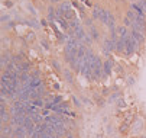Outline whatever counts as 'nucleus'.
<instances>
[{
  "mask_svg": "<svg viewBox=\"0 0 146 138\" xmlns=\"http://www.w3.org/2000/svg\"><path fill=\"white\" fill-rule=\"evenodd\" d=\"M103 66H104V63L101 61V58H100L98 55H96V61H94V70H93V76H94V78H100V77H101V74L104 73V70H103Z\"/></svg>",
  "mask_w": 146,
  "mask_h": 138,
  "instance_id": "f257e3e1",
  "label": "nucleus"
},
{
  "mask_svg": "<svg viewBox=\"0 0 146 138\" xmlns=\"http://www.w3.org/2000/svg\"><path fill=\"white\" fill-rule=\"evenodd\" d=\"M129 33H130V36L135 39V41H136L139 45H142V44L145 42V33H143V32H140V31H137V29L132 28V31H130Z\"/></svg>",
  "mask_w": 146,
  "mask_h": 138,
  "instance_id": "f03ea898",
  "label": "nucleus"
},
{
  "mask_svg": "<svg viewBox=\"0 0 146 138\" xmlns=\"http://www.w3.org/2000/svg\"><path fill=\"white\" fill-rule=\"evenodd\" d=\"M116 41H113L111 38H109V39H106L104 41V47H103V52L104 54H109L110 51H116Z\"/></svg>",
  "mask_w": 146,
  "mask_h": 138,
  "instance_id": "7ed1b4c3",
  "label": "nucleus"
},
{
  "mask_svg": "<svg viewBox=\"0 0 146 138\" xmlns=\"http://www.w3.org/2000/svg\"><path fill=\"white\" fill-rule=\"evenodd\" d=\"M132 28L146 33V21H145V19H140V17H136V21H133V26Z\"/></svg>",
  "mask_w": 146,
  "mask_h": 138,
  "instance_id": "20e7f679",
  "label": "nucleus"
},
{
  "mask_svg": "<svg viewBox=\"0 0 146 138\" xmlns=\"http://www.w3.org/2000/svg\"><path fill=\"white\" fill-rule=\"evenodd\" d=\"M25 135H26V128L23 125L15 127V131H13V137L15 138H23Z\"/></svg>",
  "mask_w": 146,
  "mask_h": 138,
  "instance_id": "39448f33",
  "label": "nucleus"
},
{
  "mask_svg": "<svg viewBox=\"0 0 146 138\" xmlns=\"http://www.w3.org/2000/svg\"><path fill=\"white\" fill-rule=\"evenodd\" d=\"M28 86L31 89H36L39 86H42V78L40 77H31V80L28 82Z\"/></svg>",
  "mask_w": 146,
  "mask_h": 138,
  "instance_id": "423d86ee",
  "label": "nucleus"
},
{
  "mask_svg": "<svg viewBox=\"0 0 146 138\" xmlns=\"http://www.w3.org/2000/svg\"><path fill=\"white\" fill-rule=\"evenodd\" d=\"M110 16H111V12H110V10H103V12H101V16H100V22H101L103 25H107Z\"/></svg>",
  "mask_w": 146,
  "mask_h": 138,
  "instance_id": "0eeeda50",
  "label": "nucleus"
},
{
  "mask_svg": "<svg viewBox=\"0 0 146 138\" xmlns=\"http://www.w3.org/2000/svg\"><path fill=\"white\" fill-rule=\"evenodd\" d=\"M103 70H104V76H109L113 70V61L111 60H107V61H104V66H103Z\"/></svg>",
  "mask_w": 146,
  "mask_h": 138,
  "instance_id": "6e6552de",
  "label": "nucleus"
},
{
  "mask_svg": "<svg viewBox=\"0 0 146 138\" xmlns=\"http://www.w3.org/2000/svg\"><path fill=\"white\" fill-rule=\"evenodd\" d=\"M124 50H126V42H124V39L119 38V41L116 44V52L121 54V52H124Z\"/></svg>",
  "mask_w": 146,
  "mask_h": 138,
  "instance_id": "1a4fd4ad",
  "label": "nucleus"
},
{
  "mask_svg": "<svg viewBox=\"0 0 146 138\" xmlns=\"http://www.w3.org/2000/svg\"><path fill=\"white\" fill-rule=\"evenodd\" d=\"M31 77H32V76H31L29 73H20V77H19V78H20V83H22V84L28 83V82L31 80Z\"/></svg>",
  "mask_w": 146,
  "mask_h": 138,
  "instance_id": "9d476101",
  "label": "nucleus"
},
{
  "mask_svg": "<svg viewBox=\"0 0 146 138\" xmlns=\"http://www.w3.org/2000/svg\"><path fill=\"white\" fill-rule=\"evenodd\" d=\"M106 26H109V29H110V31H111V29H117V28H116V19H114V16H113V15L110 16V19H109V22H107V25H106Z\"/></svg>",
  "mask_w": 146,
  "mask_h": 138,
  "instance_id": "9b49d317",
  "label": "nucleus"
},
{
  "mask_svg": "<svg viewBox=\"0 0 146 138\" xmlns=\"http://www.w3.org/2000/svg\"><path fill=\"white\" fill-rule=\"evenodd\" d=\"M101 12H103V10H101L98 6H94V7H93V19H100Z\"/></svg>",
  "mask_w": 146,
  "mask_h": 138,
  "instance_id": "f8f14e48",
  "label": "nucleus"
},
{
  "mask_svg": "<svg viewBox=\"0 0 146 138\" xmlns=\"http://www.w3.org/2000/svg\"><path fill=\"white\" fill-rule=\"evenodd\" d=\"M90 35L93 36V39H96V41L98 39V35H100V33H98V31L96 29V26H94V25H93V26H90Z\"/></svg>",
  "mask_w": 146,
  "mask_h": 138,
  "instance_id": "ddd939ff",
  "label": "nucleus"
},
{
  "mask_svg": "<svg viewBox=\"0 0 146 138\" xmlns=\"http://www.w3.org/2000/svg\"><path fill=\"white\" fill-rule=\"evenodd\" d=\"M70 26H71V29H75V28H78V26H81V25H80L78 19L74 17V19H71V21H70Z\"/></svg>",
  "mask_w": 146,
  "mask_h": 138,
  "instance_id": "4468645a",
  "label": "nucleus"
},
{
  "mask_svg": "<svg viewBox=\"0 0 146 138\" xmlns=\"http://www.w3.org/2000/svg\"><path fill=\"white\" fill-rule=\"evenodd\" d=\"M82 42H84L86 45H91V42H93V36H91L90 33H86L84 39H82Z\"/></svg>",
  "mask_w": 146,
  "mask_h": 138,
  "instance_id": "2eb2a0df",
  "label": "nucleus"
},
{
  "mask_svg": "<svg viewBox=\"0 0 146 138\" xmlns=\"http://www.w3.org/2000/svg\"><path fill=\"white\" fill-rule=\"evenodd\" d=\"M126 17H129L132 22H133V21H136V13H135V10H133V9L127 10V15H126Z\"/></svg>",
  "mask_w": 146,
  "mask_h": 138,
  "instance_id": "dca6fc26",
  "label": "nucleus"
},
{
  "mask_svg": "<svg viewBox=\"0 0 146 138\" xmlns=\"http://www.w3.org/2000/svg\"><path fill=\"white\" fill-rule=\"evenodd\" d=\"M32 103H33L35 106H38V108H40V106H45V105H44L45 102H44L42 99H40V97H39V99H33V100H32Z\"/></svg>",
  "mask_w": 146,
  "mask_h": 138,
  "instance_id": "f3484780",
  "label": "nucleus"
},
{
  "mask_svg": "<svg viewBox=\"0 0 146 138\" xmlns=\"http://www.w3.org/2000/svg\"><path fill=\"white\" fill-rule=\"evenodd\" d=\"M64 76H65V78H67V80H68L70 83H72V82H74L72 74H71V71H70V70H65V71H64Z\"/></svg>",
  "mask_w": 146,
  "mask_h": 138,
  "instance_id": "a211bd4d",
  "label": "nucleus"
},
{
  "mask_svg": "<svg viewBox=\"0 0 146 138\" xmlns=\"http://www.w3.org/2000/svg\"><path fill=\"white\" fill-rule=\"evenodd\" d=\"M123 25H124V26H133V22L130 21L129 17H124V19H123Z\"/></svg>",
  "mask_w": 146,
  "mask_h": 138,
  "instance_id": "6ab92c4d",
  "label": "nucleus"
},
{
  "mask_svg": "<svg viewBox=\"0 0 146 138\" xmlns=\"http://www.w3.org/2000/svg\"><path fill=\"white\" fill-rule=\"evenodd\" d=\"M136 3H137V5L143 9V12L146 13V0H139V2H136Z\"/></svg>",
  "mask_w": 146,
  "mask_h": 138,
  "instance_id": "aec40b11",
  "label": "nucleus"
},
{
  "mask_svg": "<svg viewBox=\"0 0 146 138\" xmlns=\"http://www.w3.org/2000/svg\"><path fill=\"white\" fill-rule=\"evenodd\" d=\"M52 102H54V106L55 105H59L62 102V97L61 96H56V97H52Z\"/></svg>",
  "mask_w": 146,
  "mask_h": 138,
  "instance_id": "412c9836",
  "label": "nucleus"
},
{
  "mask_svg": "<svg viewBox=\"0 0 146 138\" xmlns=\"http://www.w3.org/2000/svg\"><path fill=\"white\" fill-rule=\"evenodd\" d=\"M40 45H42L45 50H48V48H49V44H48V41H46V39H42V41H40Z\"/></svg>",
  "mask_w": 146,
  "mask_h": 138,
  "instance_id": "4be33fe9",
  "label": "nucleus"
},
{
  "mask_svg": "<svg viewBox=\"0 0 146 138\" xmlns=\"http://www.w3.org/2000/svg\"><path fill=\"white\" fill-rule=\"evenodd\" d=\"M31 76H32V77H40V71H39V70H33V71L31 73Z\"/></svg>",
  "mask_w": 146,
  "mask_h": 138,
  "instance_id": "5701e85b",
  "label": "nucleus"
},
{
  "mask_svg": "<svg viewBox=\"0 0 146 138\" xmlns=\"http://www.w3.org/2000/svg\"><path fill=\"white\" fill-rule=\"evenodd\" d=\"M52 66H54L56 70H59V68H61V66H59V63H58V61H52Z\"/></svg>",
  "mask_w": 146,
  "mask_h": 138,
  "instance_id": "b1692460",
  "label": "nucleus"
},
{
  "mask_svg": "<svg viewBox=\"0 0 146 138\" xmlns=\"http://www.w3.org/2000/svg\"><path fill=\"white\" fill-rule=\"evenodd\" d=\"M72 100H74V103H75V106H80V105H81V103H80V100H77V97H74V99H72Z\"/></svg>",
  "mask_w": 146,
  "mask_h": 138,
  "instance_id": "393cba45",
  "label": "nucleus"
},
{
  "mask_svg": "<svg viewBox=\"0 0 146 138\" xmlns=\"http://www.w3.org/2000/svg\"><path fill=\"white\" fill-rule=\"evenodd\" d=\"M67 138H74V137H72V134H70V132H67Z\"/></svg>",
  "mask_w": 146,
  "mask_h": 138,
  "instance_id": "a878e982",
  "label": "nucleus"
},
{
  "mask_svg": "<svg viewBox=\"0 0 146 138\" xmlns=\"http://www.w3.org/2000/svg\"><path fill=\"white\" fill-rule=\"evenodd\" d=\"M61 0H51V3H59Z\"/></svg>",
  "mask_w": 146,
  "mask_h": 138,
  "instance_id": "bb28decb",
  "label": "nucleus"
},
{
  "mask_svg": "<svg viewBox=\"0 0 146 138\" xmlns=\"http://www.w3.org/2000/svg\"><path fill=\"white\" fill-rule=\"evenodd\" d=\"M130 2H133V3H136V2H139V0H130Z\"/></svg>",
  "mask_w": 146,
  "mask_h": 138,
  "instance_id": "cd10ccee",
  "label": "nucleus"
},
{
  "mask_svg": "<svg viewBox=\"0 0 146 138\" xmlns=\"http://www.w3.org/2000/svg\"><path fill=\"white\" fill-rule=\"evenodd\" d=\"M116 2H120V0H116Z\"/></svg>",
  "mask_w": 146,
  "mask_h": 138,
  "instance_id": "c85d7f7f",
  "label": "nucleus"
},
{
  "mask_svg": "<svg viewBox=\"0 0 146 138\" xmlns=\"http://www.w3.org/2000/svg\"><path fill=\"white\" fill-rule=\"evenodd\" d=\"M23 138H26V137H23Z\"/></svg>",
  "mask_w": 146,
  "mask_h": 138,
  "instance_id": "c756f323",
  "label": "nucleus"
}]
</instances>
